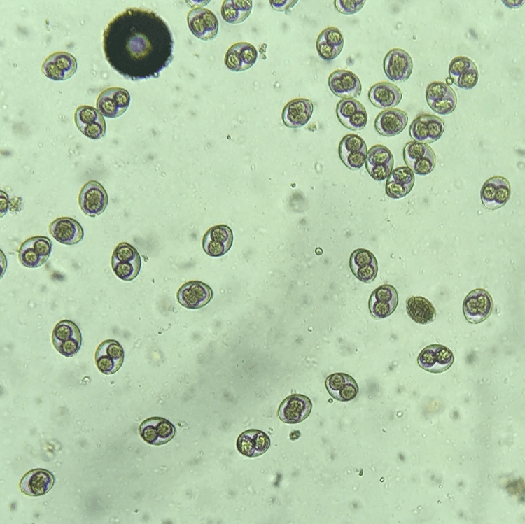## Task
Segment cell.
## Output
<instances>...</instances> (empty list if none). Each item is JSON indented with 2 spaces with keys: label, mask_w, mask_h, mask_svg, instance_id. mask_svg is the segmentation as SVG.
I'll return each mask as SVG.
<instances>
[{
  "label": "cell",
  "mask_w": 525,
  "mask_h": 524,
  "mask_svg": "<svg viewBox=\"0 0 525 524\" xmlns=\"http://www.w3.org/2000/svg\"><path fill=\"white\" fill-rule=\"evenodd\" d=\"M174 39L167 22L153 10L128 8L103 33V50L111 66L127 79L159 77L173 59Z\"/></svg>",
  "instance_id": "6da1fadb"
},
{
  "label": "cell",
  "mask_w": 525,
  "mask_h": 524,
  "mask_svg": "<svg viewBox=\"0 0 525 524\" xmlns=\"http://www.w3.org/2000/svg\"><path fill=\"white\" fill-rule=\"evenodd\" d=\"M111 267L120 279L130 281L139 274L141 260L137 250L131 244L122 242L115 248L111 257Z\"/></svg>",
  "instance_id": "7a4b0ae2"
},
{
  "label": "cell",
  "mask_w": 525,
  "mask_h": 524,
  "mask_svg": "<svg viewBox=\"0 0 525 524\" xmlns=\"http://www.w3.org/2000/svg\"><path fill=\"white\" fill-rule=\"evenodd\" d=\"M52 248V241L48 237L37 236L29 238L20 246L19 260L26 267H38L46 262Z\"/></svg>",
  "instance_id": "3957f363"
},
{
  "label": "cell",
  "mask_w": 525,
  "mask_h": 524,
  "mask_svg": "<svg viewBox=\"0 0 525 524\" xmlns=\"http://www.w3.org/2000/svg\"><path fill=\"white\" fill-rule=\"evenodd\" d=\"M493 310V300L484 289L477 288L470 291L463 304V311L468 322L477 324L485 320Z\"/></svg>",
  "instance_id": "277c9868"
},
{
  "label": "cell",
  "mask_w": 525,
  "mask_h": 524,
  "mask_svg": "<svg viewBox=\"0 0 525 524\" xmlns=\"http://www.w3.org/2000/svg\"><path fill=\"white\" fill-rule=\"evenodd\" d=\"M187 22L192 34L197 38L210 41L216 38L219 23L216 15L204 8H195L187 15Z\"/></svg>",
  "instance_id": "5b68a950"
},
{
  "label": "cell",
  "mask_w": 525,
  "mask_h": 524,
  "mask_svg": "<svg viewBox=\"0 0 525 524\" xmlns=\"http://www.w3.org/2000/svg\"><path fill=\"white\" fill-rule=\"evenodd\" d=\"M78 203L80 209L87 215H99L108 205L106 191L100 183L96 180L88 181L80 192Z\"/></svg>",
  "instance_id": "8992f818"
},
{
  "label": "cell",
  "mask_w": 525,
  "mask_h": 524,
  "mask_svg": "<svg viewBox=\"0 0 525 524\" xmlns=\"http://www.w3.org/2000/svg\"><path fill=\"white\" fill-rule=\"evenodd\" d=\"M130 103V95L127 90L112 87L100 93L97 100V107L105 117L114 118L123 114Z\"/></svg>",
  "instance_id": "52a82bcc"
},
{
  "label": "cell",
  "mask_w": 525,
  "mask_h": 524,
  "mask_svg": "<svg viewBox=\"0 0 525 524\" xmlns=\"http://www.w3.org/2000/svg\"><path fill=\"white\" fill-rule=\"evenodd\" d=\"M454 360L452 351L442 344L425 347L417 357L418 364L431 373H441L448 369Z\"/></svg>",
  "instance_id": "ba28073f"
},
{
  "label": "cell",
  "mask_w": 525,
  "mask_h": 524,
  "mask_svg": "<svg viewBox=\"0 0 525 524\" xmlns=\"http://www.w3.org/2000/svg\"><path fill=\"white\" fill-rule=\"evenodd\" d=\"M125 353L122 345L114 339H107L97 347L95 363L103 374L110 375L115 373L122 365Z\"/></svg>",
  "instance_id": "9c48e42d"
},
{
  "label": "cell",
  "mask_w": 525,
  "mask_h": 524,
  "mask_svg": "<svg viewBox=\"0 0 525 524\" xmlns=\"http://www.w3.org/2000/svg\"><path fill=\"white\" fill-rule=\"evenodd\" d=\"M74 120L78 129L87 137L99 139L106 134V122L94 107L84 105L76 108Z\"/></svg>",
  "instance_id": "30bf717a"
},
{
  "label": "cell",
  "mask_w": 525,
  "mask_h": 524,
  "mask_svg": "<svg viewBox=\"0 0 525 524\" xmlns=\"http://www.w3.org/2000/svg\"><path fill=\"white\" fill-rule=\"evenodd\" d=\"M139 432L146 442L160 446L171 441L176 430L167 419L155 416L144 420L139 427Z\"/></svg>",
  "instance_id": "8fae6325"
},
{
  "label": "cell",
  "mask_w": 525,
  "mask_h": 524,
  "mask_svg": "<svg viewBox=\"0 0 525 524\" xmlns=\"http://www.w3.org/2000/svg\"><path fill=\"white\" fill-rule=\"evenodd\" d=\"M383 66L387 78L396 83L408 80L413 69V62L410 54L400 48L389 50L384 59Z\"/></svg>",
  "instance_id": "7c38bea8"
},
{
  "label": "cell",
  "mask_w": 525,
  "mask_h": 524,
  "mask_svg": "<svg viewBox=\"0 0 525 524\" xmlns=\"http://www.w3.org/2000/svg\"><path fill=\"white\" fill-rule=\"evenodd\" d=\"M77 62L71 54L56 52L49 55L41 66L42 73L54 80H64L76 71Z\"/></svg>",
  "instance_id": "4fadbf2b"
},
{
  "label": "cell",
  "mask_w": 525,
  "mask_h": 524,
  "mask_svg": "<svg viewBox=\"0 0 525 524\" xmlns=\"http://www.w3.org/2000/svg\"><path fill=\"white\" fill-rule=\"evenodd\" d=\"M211 288L200 281H190L184 283L178 290L176 297L178 303L190 309H200L206 305L213 298Z\"/></svg>",
  "instance_id": "5bb4252c"
},
{
  "label": "cell",
  "mask_w": 525,
  "mask_h": 524,
  "mask_svg": "<svg viewBox=\"0 0 525 524\" xmlns=\"http://www.w3.org/2000/svg\"><path fill=\"white\" fill-rule=\"evenodd\" d=\"M233 243V233L226 225H215L209 228L202 239L204 251L211 257L224 255L231 248Z\"/></svg>",
  "instance_id": "9a60e30c"
},
{
  "label": "cell",
  "mask_w": 525,
  "mask_h": 524,
  "mask_svg": "<svg viewBox=\"0 0 525 524\" xmlns=\"http://www.w3.org/2000/svg\"><path fill=\"white\" fill-rule=\"evenodd\" d=\"M398 295L391 285L384 284L377 287L371 294L368 306L371 315L378 319L389 316L396 309Z\"/></svg>",
  "instance_id": "2e32d148"
},
{
  "label": "cell",
  "mask_w": 525,
  "mask_h": 524,
  "mask_svg": "<svg viewBox=\"0 0 525 524\" xmlns=\"http://www.w3.org/2000/svg\"><path fill=\"white\" fill-rule=\"evenodd\" d=\"M311 399L301 394H293L281 403L278 409L279 419L288 424H295L303 421L311 413Z\"/></svg>",
  "instance_id": "e0dca14e"
},
{
  "label": "cell",
  "mask_w": 525,
  "mask_h": 524,
  "mask_svg": "<svg viewBox=\"0 0 525 524\" xmlns=\"http://www.w3.org/2000/svg\"><path fill=\"white\" fill-rule=\"evenodd\" d=\"M328 85L331 92L342 99H354L361 94L362 85L358 77L352 71L338 69L330 73Z\"/></svg>",
  "instance_id": "ac0fdd59"
},
{
  "label": "cell",
  "mask_w": 525,
  "mask_h": 524,
  "mask_svg": "<svg viewBox=\"0 0 525 524\" xmlns=\"http://www.w3.org/2000/svg\"><path fill=\"white\" fill-rule=\"evenodd\" d=\"M258 58L256 48L247 42H239L231 45L225 55V64L232 71H243L250 69Z\"/></svg>",
  "instance_id": "d6986e66"
},
{
  "label": "cell",
  "mask_w": 525,
  "mask_h": 524,
  "mask_svg": "<svg viewBox=\"0 0 525 524\" xmlns=\"http://www.w3.org/2000/svg\"><path fill=\"white\" fill-rule=\"evenodd\" d=\"M314 105L311 100L297 98L288 101L284 106L281 118L289 128H300L306 125L313 113Z\"/></svg>",
  "instance_id": "ffe728a7"
},
{
  "label": "cell",
  "mask_w": 525,
  "mask_h": 524,
  "mask_svg": "<svg viewBox=\"0 0 525 524\" xmlns=\"http://www.w3.org/2000/svg\"><path fill=\"white\" fill-rule=\"evenodd\" d=\"M54 482L55 478L51 472L43 469H34L24 475L19 488L25 495L40 496L47 493L52 488Z\"/></svg>",
  "instance_id": "44dd1931"
},
{
  "label": "cell",
  "mask_w": 525,
  "mask_h": 524,
  "mask_svg": "<svg viewBox=\"0 0 525 524\" xmlns=\"http://www.w3.org/2000/svg\"><path fill=\"white\" fill-rule=\"evenodd\" d=\"M49 232L57 241L65 245L76 244L84 236L80 223L69 217H61L53 220L49 226Z\"/></svg>",
  "instance_id": "7402d4cb"
},
{
  "label": "cell",
  "mask_w": 525,
  "mask_h": 524,
  "mask_svg": "<svg viewBox=\"0 0 525 524\" xmlns=\"http://www.w3.org/2000/svg\"><path fill=\"white\" fill-rule=\"evenodd\" d=\"M407 122L408 115L405 111L398 108H388L377 115L374 127L380 135L393 136L402 132Z\"/></svg>",
  "instance_id": "603a6c76"
},
{
  "label": "cell",
  "mask_w": 525,
  "mask_h": 524,
  "mask_svg": "<svg viewBox=\"0 0 525 524\" xmlns=\"http://www.w3.org/2000/svg\"><path fill=\"white\" fill-rule=\"evenodd\" d=\"M328 393L335 399L349 402L358 393V385L354 378L345 373H334L329 375L325 381Z\"/></svg>",
  "instance_id": "cb8c5ba5"
},
{
  "label": "cell",
  "mask_w": 525,
  "mask_h": 524,
  "mask_svg": "<svg viewBox=\"0 0 525 524\" xmlns=\"http://www.w3.org/2000/svg\"><path fill=\"white\" fill-rule=\"evenodd\" d=\"M237 448L242 455L253 458L265 453L270 446V439L259 430H248L239 434Z\"/></svg>",
  "instance_id": "d4e9b609"
},
{
  "label": "cell",
  "mask_w": 525,
  "mask_h": 524,
  "mask_svg": "<svg viewBox=\"0 0 525 524\" xmlns=\"http://www.w3.org/2000/svg\"><path fill=\"white\" fill-rule=\"evenodd\" d=\"M370 102L379 108H391L397 106L402 98L398 87L388 82H380L372 85L368 92Z\"/></svg>",
  "instance_id": "484cf974"
},
{
  "label": "cell",
  "mask_w": 525,
  "mask_h": 524,
  "mask_svg": "<svg viewBox=\"0 0 525 524\" xmlns=\"http://www.w3.org/2000/svg\"><path fill=\"white\" fill-rule=\"evenodd\" d=\"M406 309L409 316L421 325L432 323L436 316V311L432 303L421 296H412L407 299Z\"/></svg>",
  "instance_id": "4316f807"
},
{
  "label": "cell",
  "mask_w": 525,
  "mask_h": 524,
  "mask_svg": "<svg viewBox=\"0 0 525 524\" xmlns=\"http://www.w3.org/2000/svg\"><path fill=\"white\" fill-rule=\"evenodd\" d=\"M252 1L227 0L223 2L220 13L223 19L230 24L244 22L250 15Z\"/></svg>",
  "instance_id": "83f0119b"
},
{
  "label": "cell",
  "mask_w": 525,
  "mask_h": 524,
  "mask_svg": "<svg viewBox=\"0 0 525 524\" xmlns=\"http://www.w3.org/2000/svg\"><path fill=\"white\" fill-rule=\"evenodd\" d=\"M73 338H82L81 332L76 323L64 320L56 324L52 333L53 345Z\"/></svg>",
  "instance_id": "f1b7e54d"
},
{
  "label": "cell",
  "mask_w": 525,
  "mask_h": 524,
  "mask_svg": "<svg viewBox=\"0 0 525 524\" xmlns=\"http://www.w3.org/2000/svg\"><path fill=\"white\" fill-rule=\"evenodd\" d=\"M394 162L391 150L383 145H375L367 153L365 167L386 164Z\"/></svg>",
  "instance_id": "f546056e"
},
{
  "label": "cell",
  "mask_w": 525,
  "mask_h": 524,
  "mask_svg": "<svg viewBox=\"0 0 525 524\" xmlns=\"http://www.w3.org/2000/svg\"><path fill=\"white\" fill-rule=\"evenodd\" d=\"M366 148L367 146L363 138L357 134H349L345 135L340 141L338 147V153L340 158L342 159L349 153L360 151Z\"/></svg>",
  "instance_id": "4dcf8cb0"
},
{
  "label": "cell",
  "mask_w": 525,
  "mask_h": 524,
  "mask_svg": "<svg viewBox=\"0 0 525 524\" xmlns=\"http://www.w3.org/2000/svg\"><path fill=\"white\" fill-rule=\"evenodd\" d=\"M375 263H377V261L373 253L364 248L355 250L349 259V267L353 274L358 269Z\"/></svg>",
  "instance_id": "1f68e13d"
},
{
  "label": "cell",
  "mask_w": 525,
  "mask_h": 524,
  "mask_svg": "<svg viewBox=\"0 0 525 524\" xmlns=\"http://www.w3.org/2000/svg\"><path fill=\"white\" fill-rule=\"evenodd\" d=\"M429 146L424 143L410 141L403 149V157L407 167L411 169L416 161L421 158L426 153Z\"/></svg>",
  "instance_id": "d6a6232c"
},
{
  "label": "cell",
  "mask_w": 525,
  "mask_h": 524,
  "mask_svg": "<svg viewBox=\"0 0 525 524\" xmlns=\"http://www.w3.org/2000/svg\"><path fill=\"white\" fill-rule=\"evenodd\" d=\"M365 109L363 105L354 99H342L336 106V114L342 123L349 118L356 111Z\"/></svg>",
  "instance_id": "836d02e7"
},
{
  "label": "cell",
  "mask_w": 525,
  "mask_h": 524,
  "mask_svg": "<svg viewBox=\"0 0 525 524\" xmlns=\"http://www.w3.org/2000/svg\"><path fill=\"white\" fill-rule=\"evenodd\" d=\"M476 67V64L470 58L463 56L456 57L451 61L449 66V78L455 83L462 73Z\"/></svg>",
  "instance_id": "e575fe53"
},
{
  "label": "cell",
  "mask_w": 525,
  "mask_h": 524,
  "mask_svg": "<svg viewBox=\"0 0 525 524\" xmlns=\"http://www.w3.org/2000/svg\"><path fill=\"white\" fill-rule=\"evenodd\" d=\"M499 176H493L487 180L481 189V200L484 207L488 210H494L493 201Z\"/></svg>",
  "instance_id": "d590c367"
},
{
  "label": "cell",
  "mask_w": 525,
  "mask_h": 524,
  "mask_svg": "<svg viewBox=\"0 0 525 524\" xmlns=\"http://www.w3.org/2000/svg\"><path fill=\"white\" fill-rule=\"evenodd\" d=\"M453 90L447 83L435 81L430 83L426 90V99L428 104L447 96Z\"/></svg>",
  "instance_id": "8d00e7d4"
},
{
  "label": "cell",
  "mask_w": 525,
  "mask_h": 524,
  "mask_svg": "<svg viewBox=\"0 0 525 524\" xmlns=\"http://www.w3.org/2000/svg\"><path fill=\"white\" fill-rule=\"evenodd\" d=\"M435 162V155L432 148L429 146L426 154L414 162L412 170L416 174L422 176L426 175L433 171Z\"/></svg>",
  "instance_id": "74e56055"
},
{
  "label": "cell",
  "mask_w": 525,
  "mask_h": 524,
  "mask_svg": "<svg viewBox=\"0 0 525 524\" xmlns=\"http://www.w3.org/2000/svg\"><path fill=\"white\" fill-rule=\"evenodd\" d=\"M457 103V98L454 90L445 97L429 104V107L440 115H447L452 113Z\"/></svg>",
  "instance_id": "f35d334b"
},
{
  "label": "cell",
  "mask_w": 525,
  "mask_h": 524,
  "mask_svg": "<svg viewBox=\"0 0 525 524\" xmlns=\"http://www.w3.org/2000/svg\"><path fill=\"white\" fill-rule=\"evenodd\" d=\"M423 115L427 125L429 142H434L442 136L444 131V122L441 118L433 115Z\"/></svg>",
  "instance_id": "ab89813d"
},
{
  "label": "cell",
  "mask_w": 525,
  "mask_h": 524,
  "mask_svg": "<svg viewBox=\"0 0 525 524\" xmlns=\"http://www.w3.org/2000/svg\"><path fill=\"white\" fill-rule=\"evenodd\" d=\"M387 180L404 185L412 190L414 184V171L408 167H399L391 171Z\"/></svg>",
  "instance_id": "60d3db41"
},
{
  "label": "cell",
  "mask_w": 525,
  "mask_h": 524,
  "mask_svg": "<svg viewBox=\"0 0 525 524\" xmlns=\"http://www.w3.org/2000/svg\"><path fill=\"white\" fill-rule=\"evenodd\" d=\"M410 135L414 141L430 143L426 120L423 115L414 119L410 127Z\"/></svg>",
  "instance_id": "b9f144b4"
},
{
  "label": "cell",
  "mask_w": 525,
  "mask_h": 524,
  "mask_svg": "<svg viewBox=\"0 0 525 524\" xmlns=\"http://www.w3.org/2000/svg\"><path fill=\"white\" fill-rule=\"evenodd\" d=\"M510 193L511 187L508 180L503 176H499V180L493 201L494 210L499 208L505 204L510 198Z\"/></svg>",
  "instance_id": "7bdbcfd3"
},
{
  "label": "cell",
  "mask_w": 525,
  "mask_h": 524,
  "mask_svg": "<svg viewBox=\"0 0 525 524\" xmlns=\"http://www.w3.org/2000/svg\"><path fill=\"white\" fill-rule=\"evenodd\" d=\"M327 43L342 51L344 46V38L341 31L335 27H329L323 29L318 36Z\"/></svg>",
  "instance_id": "ee69618b"
},
{
  "label": "cell",
  "mask_w": 525,
  "mask_h": 524,
  "mask_svg": "<svg viewBox=\"0 0 525 524\" xmlns=\"http://www.w3.org/2000/svg\"><path fill=\"white\" fill-rule=\"evenodd\" d=\"M82 338H73L53 345L55 349L65 357H73L80 350Z\"/></svg>",
  "instance_id": "f6af8a7d"
},
{
  "label": "cell",
  "mask_w": 525,
  "mask_h": 524,
  "mask_svg": "<svg viewBox=\"0 0 525 524\" xmlns=\"http://www.w3.org/2000/svg\"><path fill=\"white\" fill-rule=\"evenodd\" d=\"M367 121L368 114L365 109H364L356 111L349 118L342 122V124L350 130L358 131L365 128Z\"/></svg>",
  "instance_id": "bcb514c9"
},
{
  "label": "cell",
  "mask_w": 525,
  "mask_h": 524,
  "mask_svg": "<svg viewBox=\"0 0 525 524\" xmlns=\"http://www.w3.org/2000/svg\"><path fill=\"white\" fill-rule=\"evenodd\" d=\"M368 149L349 153L340 159L350 169H358L365 163Z\"/></svg>",
  "instance_id": "7dc6e473"
},
{
  "label": "cell",
  "mask_w": 525,
  "mask_h": 524,
  "mask_svg": "<svg viewBox=\"0 0 525 524\" xmlns=\"http://www.w3.org/2000/svg\"><path fill=\"white\" fill-rule=\"evenodd\" d=\"M335 7L338 12L344 15H353L363 7L365 1L335 0Z\"/></svg>",
  "instance_id": "c3c4849f"
},
{
  "label": "cell",
  "mask_w": 525,
  "mask_h": 524,
  "mask_svg": "<svg viewBox=\"0 0 525 524\" xmlns=\"http://www.w3.org/2000/svg\"><path fill=\"white\" fill-rule=\"evenodd\" d=\"M316 47L318 55L325 61L333 60L341 52V51L327 43L319 37L316 39Z\"/></svg>",
  "instance_id": "681fc988"
},
{
  "label": "cell",
  "mask_w": 525,
  "mask_h": 524,
  "mask_svg": "<svg viewBox=\"0 0 525 524\" xmlns=\"http://www.w3.org/2000/svg\"><path fill=\"white\" fill-rule=\"evenodd\" d=\"M478 78L477 68H473L462 73L454 84L462 89H472L477 83Z\"/></svg>",
  "instance_id": "f907efd6"
},
{
  "label": "cell",
  "mask_w": 525,
  "mask_h": 524,
  "mask_svg": "<svg viewBox=\"0 0 525 524\" xmlns=\"http://www.w3.org/2000/svg\"><path fill=\"white\" fill-rule=\"evenodd\" d=\"M393 163L394 162H391L386 164L366 167V169L373 179L382 181L389 176L393 167Z\"/></svg>",
  "instance_id": "816d5d0a"
},
{
  "label": "cell",
  "mask_w": 525,
  "mask_h": 524,
  "mask_svg": "<svg viewBox=\"0 0 525 524\" xmlns=\"http://www.w3.org/2000/svg\"><path fill=\"white\" fill-rule=\"evenodd\" d=\"M385 189L386 194L393 199L402 198L412 190L404 185L388 180L386 181Z\"/></svg>",
  "instance_id": "f5cc1de1"
},
{
  "label": "cell",
  "mask_w": 525,
  "mask_h": 524,
  "mask_svg": "<svg viewBox=\"0 0 525 524\" xmlns=\"http://www.w3.org/2000/svg\"><path fill=\"white\" fill-rule=\"evenodd\" d=\"M272 7L279 12H286L293 8L298 1L283 0V1H270Z\"/></svg>",
  "instance_id": "db71d44e"
},
{
  "label": "cell",
  "mask_w": 525,
  "mask_h": 524,
  "mask_svg": "<svg viewBox=\"0 0 525 524\" xmlns=\"http://www.w3.org/2000/svg\"><path fill=\"white\" fill-rule=\"evenodd\" d=\"M524 1H502V3H504L505 6L510 8H519L524 3Z\"/></svg>",
  "instance_id": "11a10c76"
},
{
  "label": "cell",
  "mask_w": 525,
  "mask_h": 524,
  "mask_svg": "<svg viewBox=\"0 0 525 524\" xmlns=\"http://www.w3.org/2000/svg\"><path fill=\"white\" fill-rule=\"evenodd\" d=\"M446 81H447V83H448V84H447L448 85H451V84H452V83H453V81H452V80H451V78H448V79H447V80H446Z\"/></svg>",
  "instance_id": "9f6ffc18"
}]
</instances>
